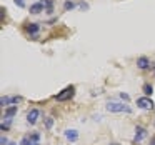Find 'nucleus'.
<instances>
[{"label": "nucleus", "mask_w": 155, "mask_h": 145, "mask_svg": "<svg viewBox=\"0 0 155 145\" xmlns=\"http://www.w3.org/2000/svg\"><path fill=\"white\" fill-rule=\"evenodd\" d=\"M107 110L110 114H132V108L125 104H120V102H108Z\"/></svg>", "instance_id": "obj_1"}, {"label": "nucleus", "mask_w": 155, "mask_h": 145, "mask_svg": "<svg viewBox=\"0 0 155 145\" xmlns=\"http://www.w3.org/2000/svg\"><path fill=\"white\" fill-rule=\"evenodd\" d=\"M74 94H75V87H74V85H68V87H65L64 90L60 92V94L55 95V100H58V102L70 100V98L74 97Z\"/></svg>", "instance_id": "obj_2"}, {"label": "nucleus", "mask_w": 155, "mask_h": 145, "mask_svg": "<svg viewBox=\"0 0 155 145\" xmlns=\"http://www.w3.org/2000/svg\"><path fill=\"white\" fill-rule=\"evenodd\" d=\"M147 128L142 127V125H137L135 127V135H134V143H140V142H143V138L147 137Z\"/></svg>", "instance_id": "obj_3"}, {"label": "nucleus", "mask_w": 155, "mask_h": 145, "mask_svg": "<svg viewBox=\"0 0 155 145\" xmlns=\"http://www.w3.org/2000/svg\"><path fill=\"white\" fill-rule=\"evenodd\" d=\"M137 105H138L140 108H143V110H152V108H153V102H152L148 97H140V98H137Z\"/></svg>", "instance_id": "obj_4"}, {"label": "nucleus", "mask_w": 155, "mask_h": 145, "mask_svg": "<svg viewBox=\"0 0 155 145\" xmlns=\"http://www.w3.org/2000/svg\"><path fill=\"white\" fill-rule=\"evenodd\" d=\"M38 117H40V110H38V108H32V110L27 114V122L30 125H34V124H37Z\"/></svg>", "instance_id": "obj_5"}, {"label": "nucleus", "mask_w": 155, "mask_h": 145, "mask_svg": "<svg viewBox=\"0 0 155 145\" xmlns=\"http://www.w3.org/2000/svg\"><path fill=\"white\" fill-rule=\"evenodd\" d=\"M137 67L140 68V70H147V68L150 67V60H148L147 57H138L137 58Z\"/></svg>", "instance_id": "obj_6"}, {"label": "nucleus", "mask_w": 155, "mask_h": 145, "mask_svg": "<svg viewBox=\"0 0 155 145\" xmlns=\"http://www.w3.org/2000/svg\"><path fill=\"white\" fill-rule=\"evenodd\" d=\"M25 32H27L28 35H34V37H35V35L40 32V25H38V24H28L27 27H25Z\"/></svg>", "instance_id": "obj_7"}, {"label": "nucleus", "mask_w": 155, "mask_h": 145, "mask_svg": "<svg viewBox=\"0 0 155 145\" xmlns=\"http://www.w3.org/2000/svg\"><path fill=\"white\" fill-rule=\"evenodd\" d=\"M42 10H45V5H44V2H37V4L30 5V14H34V15L40 14Z\"/></svg>", "instance_id": "obj_8"}, {"label": "nucleus", "mask_w": 155, "mask_h": 145, "mask_svg": "<svg viewBox=\"0 0 155 145\" xmlns=\"http://www.w3.org/2000/svg\"><path fill=\"white\" fill-rule=\"evenodd\" d=\"M65 138H67L68 142H77V138H78V132L77 130H65Z\"/></svg>", "instance_id": "obj_9"}, {"label": "nucleus", "mask_w": 155, "mask_h": 145, "mask_svg": "<svg viewBox=\"0 0 155 145\" xmlns=\"http://www.w3.org/2000/svg\"><path fill=\"white\" fill-rule=\"evenodd\" d=\"M15 114H17V105H12V107L5 108V115H4V118H12Z\"/></svg>", "instance_id": "obj_10"}, {"label": "nucleus", "mask_w": 155, "mask_h": 145, "mask_svg": "<svg viewBox=\"0 0 155 145\" xmlns=\"http://www.w3.org/2000/svg\"><path fill=\"white\" fill-rule=\"evenodd\" d=\"M44 5H45V12L47 14L54 12V0H44Z\"/></svg>", "instance_id": "obj_11"}, {"label": "nucleus", "mask_w": 155, "mask_h": 145, "mask_svg": "<svg viewBox=\"0 0 155 145\" xmlns=\"http://www.w3.org/2000/svg\"><path fill=\"white\" fill-rule=\"evenodd\" d=\"M142 90H143V94L147 95H152V92H153V87H152L150 84H143V87H142Z\"/></svg>", "instance_id": "obj_12"}, {"label": "nucleus", "mask_w": 155, "mask_h": 145, "mask_svg": "<svg viewBox=\"0 0 155 145\" xmlns=\"http://www.w3.org/2000/svg\"><path fill=\"white\" fill-rule=\"evenodd\" d=\"M0 105H2V107H8V105H12V98L10 97H2L0 98Z\"/></svg>", "instance_id": "obj_13"}, {"label": "nucleus", "mask_w": 155, "mask_h": 145, "mask_svg": "<svg viewBox=\"0 0 155 145\" xmlns=\"http://www.w3.org/2000/svg\"><path fill=\"white\" fill-rule=\"evenodd\" d=\"M20 145H40V143H38V142H32L30 137H25L24 140L20 142Z\"/></svg>", "instance_id": "obj_14"}, {"label": "nucleus", "mask_w": 155, "mask_h": 145, "mask_svg": "<svg viewBox=\"0 0 155 145\" xmlns=\"http://www.w3.org/2000/svg\"><path fill=\"white\" fill-rule=\"evenodd\" d=\"M52 125H54V117H47V118H45V128L50 130Z\"/></svg>", "instance_id": "obj_15"}, {"label": "nucleus", "mask_w": 155, "mask_h": 145, "mask_svg": "<svg viewBox=\"0 0 155 145\" xmlns=\"http://www.w3.org/2000/svg\"><path fill=\"white\" fill-rule=\"evenodd\" d=\"M64 8L65 10H72V8H75V4L72 2V0H67V2L64 4Z\"/></svg>", "instance_id": "obj_16"}, {"label": "nucleus", "mask_w": 155, "mask_h": 145, "mask_svg": "<svg viewBox=\"0 0 155 145\" xmlns=\"http://www.w3.org/2000/svg\"><path fill=\"white\" fill-rule=\"evenodd\" d=\"M28 137H30L32 142H38V140H40V133H37V132H35V133H32V135H28Z\"/></svg>", "instance_id": "obj_17"}, {"label": "nucleus", "mask_w": 155, "mask_h": 145, "mask_svg": "<svg viewBox=\"0 0 155 145\" xmlns=\"http://www.w3.org/2000/svg\"><path fill=\"white\" fill-rule=\"evenodd\" d=\"M14 2H15V4H17L20 8H24V7H25V2H24V0H14Z\"/></svg>", "instance_id": "obj_18"}, {"label": "nucleus", "mask_w": 155, "mask_h": 145, "mask_svg": "<svg viewBox=\"0 0 155 145\" xmlns=\"http://www.w3.org/2000/svg\"><path fill=\"white\" fill-rule=\"evenodd\" d=\"M8 143H10V142H8L5 137H2V138H0V145H8Z\"/></svg>", "instance_id": "obj_19"}, {"label": "nucleus", "mask_w": 155, "mask_h": 145, "mask_svg": "<svg viewBox=\"0 0 155 145\" xmlns=\"http://www.w3.org/2000/svg\"><path fill=\"white\" fill-rule=\"evenodd\" d=\"M78 7H80L82 10H87V8H88V5L85 4V2H80V4H78Z\"/></svg>", "instance_id": "obj_20"}, {"label": "nucleus", "mask_w": 155, "mask_h": 145, "mask_svg": "<svg viewBox=\"0 0 155 145\" xmlns=\"http://www.w3.org/2000/svg\"><path fill=\"white\" fill-rule=\"evenodd\" d=\"M120 98H124V100H128V95H127V94H124V92H122V94H120Z\"/></svg>", "instance_id": "obj_21"}, {"label": "nucleus", "mask_w": 155, "mask_h": 145, "mask_svg": "<svg viewBox=\"0 0 155 145\" xmlns=\"http://www.w3.org/2000/svg\"><path fill=\"white\" fill-rule=\"evenodd\" d=\"M150 145H155V137H153V138H152V140H150Z\"/></svg>", "instance_id": "obj_22"}, {"label": "nucleus", "mask_w": 155, "mask_h": 145, "mask_svg": "<svg viewBox=\"0 0 155 145\" xmlns=\"http://www.w3.org/2000/svg\"><path fill=\"white\" fill-rule=\"evenodd\" d=\"M8 145H17V143H15V142H10V143H8Z\"/></svg>", "instance_id": "obj_23"}, {"label": "nucleus", "mask_w": 155, "mask_h": 145, "mask_svg": "<svg viewBox=\"0 0 155 145\" xmlns=\"http://www.w3.org/2000/svg\"><path fill=\"white\" fill-rule=\"evenodd\" d=\"M110 145H118V143H110Z\"/></svg>", "instance_id": "obj_24"}]
</instances>
